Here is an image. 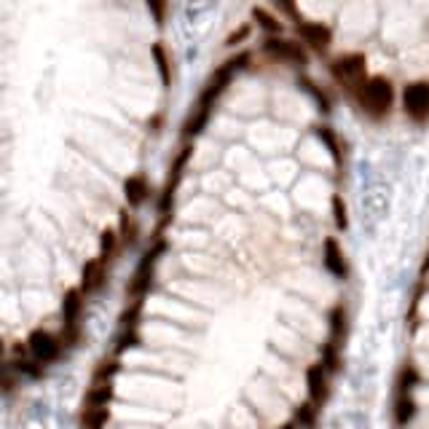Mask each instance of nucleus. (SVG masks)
<instances>
[{"instance_id": "3", "label": "nucleus", "mask_w": 429, "mask_h": 429, "mask_svg": "<svg viewBox=\"0 0 429 429\" xmlns=\"http://www.w3.org/2000/svg\"><path fill=\"white\" fill-rule=\"evenodd\" d=\"M327 70H330L333 81L338 83L349 97H354V91L368 78V57L362 51H347V54H338L327 62Z\"/></svg>"}, {"instance_id": "10", "label": "nucleus", "mask_w": 429, "mask_h": 429, "mask_svg": "<svg viewBox=\"0 0 429 429\" xmlns=\"http://www.w3.org/2000/svg\"><path fill=\"white\" fill-rule=\"evenodd\" d=\"M150 60L156 64V73H159V78H161V86L164 89H172V81H175L172 54H169V49H166L161 41L150 43Z\"/></svg>"}, {"instance_id": "4", "label": "nucleus", "mask_w": 429, "mask_h": 429, "mask_svg": "<svg viewBox=\"0 0 429 429\" xmlns=\"http://www.w3.org/2000/svg\"><path fill=\"white\" fill-rule=\"evenodd\" d=\"M164 252H166V242H164V239H159L156 245L148 247V252L143 255L140 266L134 268V274H132V279H129V285H126V298H134V301L143 304V298L153 290V282H156V263L161 261Z\"/></svg>"}, {"instance_id": "7", "label": "nucleus", "mask_w": 429, "mask_h": 429, "mask_svg": "<svg viewBox=\"0 0 429 429\" xmlns=\"http://www.w3.org/2000/svg\"><path fill=\"white\" fill-rule=\"evenodd\" d=\"M400 105L403 113L413 123L429 121V81H410L400 91Z\"/></svg>"}, {"instance_id": "9", "label": "nucleus", "mask_w": 429, "mask_h": 429, "mask_svg": "<svg viewBox=\"0 0 429 429\" xmlns=\"http://www.w3.org/2000/svg\"><path fill=\"white\" fill-rule=\"evenodd\" d=\"M107 274H110V266L105 263L103 258H97V261H91V263H86L81 268V290L83 295H94V292H100L107 282Z\"/></svg>"}, {"instance_id": "21", "label": "nucleus", "mask_w": 429, "mask_h": 429, "mask_svg": "<svg viewBox=\"0 0 429 429\" xmlns=\"http://www.w3.org/2000/svg\"><path fill=\"white\" fill-rule=\"evenodd\" d=\"M121 368V362L119 360H113V354L103 360L100 365H97V373H94V384H113V378H116V373Z\"/></svg>"}, {"instance_id": "20", "label": "nucleus", "mask_w": 429, "mask_h": 429, "mask_svg": "<svg viewBox=\"0 0 429 429\" xmlns=\"http://www.w3.org/2000/svg\"><path fill=\"white\" fill-rule=\"evenodd\" d=\"M413 416H416V400L410 394H397V405H394L397 424H408Z\"/></svg>"}, {"instance_id": "23", "label": "nucleus", "mask_w": 429, "mask_h": 429, "mask_svg": "<svg viewBox=\"0 0 429 429\" xmlns=\"http://www.w3.org/2000/svg\"><path fill=\"white\" fill-rule=\"evenodd\" d=\"M145 8H148L150 19L156 21L159 27L166 24V17H169V0H145Z\"/></svg>"}, {"instance_id": "11", "label": "nucleus", "mask_w": 429, "mask_h": 429, "mask_svg": "<svg viewBox=\"0 0 429 429\" xmlns=\"http://www.w3.org/2000/svg\"><path fill=\"white\" fill-rule=\"evenodd\" d=\"M306 384H308V394H311V403L319 408V405L327 400V392H330V373H327L322 365L308 368Z\"/></svg>"}, {"instance_id": "16", "label": "nucleus", "mask_w": 429, "mask_h": 429, "mask_svg": "<svg viewBox=\"0 0 429 429\" xmlns=\"http://www.w3.org/2000/svg\"><path fill=\"white\" fill-rule=\"evenodd\" d=\"M119 255H121V239H119V231H110V228H107V231L103 234V242H100V258L110 266Z\"/></svg>"}, {"instance_id": "2", "label": "nucleus", "mask_w": 429, "mask_h": 429, "mask_svg": "<svg viewBox=\"0 0 429 429\" xmlns=\"http://www.w3.org/2000/svg\"><path fill=\"white\" fill-rule=\"evenodd\" d=\"M357 107L373 119V121H384L392 116L394 103H397V91H394V83L389 81L387 76H368L365 83L354 91L351 97Z\"/></svg>"}, {"instance_id": "12", "label": "nucleus", "mask_w": 429, "mask_h": 429, "mask_svg": "<svg viewBox=\"0 0 429 429\" xmlns=\"http://www.w3.org/2000/svg\"><path fill=\"white\" fill-rule=\"evenodd\" d=\"M123 193H126V202L129 207H140L150 196V183L145 175H134V177H126L123 183Z\"/></svg>"}, {"instance_id": "15", "label": "nucleus", "mask_w": 429, "mask_h": 429, "mask_svg": "<svg viewBox=\"0 0 429 429\" xmlns=\"http://www.w3.org/2000/svg\"><path fill=\"white\" fill-rule=\"evenodd\" d=\"M11 368L17 370L19 378H41L43 376V365L35 357H30L27 351H19V354H17V360H14Z\"/></svg>"}, {"instance_id": "28", "label": "nucleus", "mask_w": 429, "mask_h": 429, "mask_svg": "<svg viewBox=\"0 0 429 429\" xmlns=\"http://www.w3.org/2000/svg\"><path fill=\"white\" fill-rule=\"evenodd\" d=\"M277 3V8L285 14V17H290V19H301V11H298V3L295 0H274Z\"/></svg>"}, {"instance_id": "5", "label": "nucleus", "mask_w": 429, "mask_h": 429, "mask_svg": "<svg viewBox=\"0 0 429 429\" xmlns=\"http://www.w3.org/2000/svg\"><path fill=\"white\" fill-rule=\"evenodd\" d=\"M261 51L271 62H279L287 67H306L308 62V51L304 49V43L290 41L285 35H268L266 41L261 43Z\"/></svg>"}, {"instance_id": "27", "label": "nucleus", "mask_w": 429, "mask_h": 429, "mask_svg": "<svg viewBox=\"0 0 429 429\" xmlns=\"http://www.w3.org/2000/svg\"><path fill=\"white\" fill-rule=\"evenodd\" d=\"M249 33H252V24L247 21V24H242V27H236V30H234V33H231V35L225 38V46H228V49L239 46V43H242V41H247V38H249Z\"/></svg>"}, {"instance_id": "13", "label": "nucleus", "mask_w": 429, "mask_h": 429, "mask_svg": "<svg viewBox=\"0 0 429 429\" xmlns=\"http://www.w3.org/2000/svg\"><path fill=\"white\" fill-rule=\"evenodd\" d=\"M325 266H327V271H333L335 277H347V274H349L347 258H344L341 247L335 245V239H327V245H325Z\"/></svg>"}, {"instance_id": "26", "label": "nucleus", "mask_w": 429, "mask_h": 429, "mask_svg": "<svg viewBox=\"0 0 429 429\" xmlns=\"http://www.w3.org/2000/svg\"><path fill=\"white\" fill-rule=\"evenodd\" d=\"M295 419H298V424H301V427H311V424H314V421H317V405H314V403H306V405H301V408H298V416H295Z\"/></svg>"}, {"instance_id": "24", "label": "nucleus", "mask_w": 429, "mask_h": 429, "mask_svg": "<svg viewBox=\"0 0 429 429\" xmlns=\"http://www.w3.org/2000/svg\"><path fill=\"white\" fill-rule=\"evenodd\" d=\"M317 134H319V140L327 145V150H330L335 159H341V143H338V134H335L330 126H317Z\"/></svg>"}, {"instance_id": "22", "label": "nucleus", "mask_w": 429, "mask_h": 429, "mask_svg": "<svg viewBox=\"0 0 429 429\" xmlns=\"http://www.w3.org/2000/svg\"><path fill=\"white\" fill-rule=\"evenodd\" d=\"M298 83H301V86L306 89V91H308V97H311V100H317V103H319V107H322V110H330V100H327V94H325V91L319 89V83H317V81H311L308 76H301V78H298Z\"/></svg>"}, {"instance_id": "29", "label": "nucleus", "mask_w": 429, "mask_h": 429, "mask_svg": "<svg viewBox=\"0 0 429 429\" xmlns=\"http://www.w3.org/2000/svg\"><path fill=\"white\" fill-rule=\"evenodd\" d=\"M0 357H3V338H0Z\"/></svg>"}, {"instance_id": "8", "label": "nucleus", "mask_w": 429, "mask_h": 429, "mask_svg": "<svg viewBox=\"0 0 429 429\" xmlns=\"http://www.w3.org/2000/svg\"><path fill=\"white\" fill-rule=\"evenodd\" d=\"M27 354L35 357L41 365H54L60 362L62 354H64V344L57 333H49V330H33L27 335Z\"/></svg>"}, {"instance_id": "1", "label": "nucleus", "mask_w": 429, "mask_h": 429, "mask_svg": "<svg viewBox=\"0 0 429 429\" xmlns=\"http://www.w3.org/2000/svg\"><path fill=\"white\" fill-rule=\"evenodd\" d=\"M252 64V51H236V54H231L225 62H220L215 70H212V76H209V81L204 83V89H202V94H199V100L193 105V110H191V116L185 119L183 123V134L185 137H196V134H202L204 132V126L209 123L212 119V110H215V105L218 100L225 94V89L231 86V81L236 78V73H242Z\"/></svg>"}, {"instance_id": "14", "label": "nucleus", "mask_w": 429, "mask_h": 429, "mask_svg": "<svg viewBox=\"0 0 429 429\" xmlns=\"http://www.w3.org/2000/svg\"><path fill=\"white\" fill-rule=\"evenodd\" d=\"M252 21H255L263 33H268V35H282V33H285V24L277 19L271 11H266L263 6H255V8H252Z\"/></svg>"}, {"instance_id": "25", "label": "nucleus", "mask_w": 429, "mask_h": 429, "mask_svg": "<svg viewBox=\"0 0 429 429\" xmlns=\"http://www.w3.org/2000/svg\"><path fill=\"white\" fill-rule=\"evenodd\" d=\"M119 239H121V247L129 245V242H134L137 239V223L129 218V215H123L121 220V231H119Z\"/></svg>"}, {"instance_id": "6", "label": "nucleus", "mask_w": 429, "mask_h": 429, "mask_svg": "<svg viewBox=\"0 0 429 429\" xmlns=\"http://www.w3.org/2000/svg\"><path fill=\"white\" fill-rule=\"evenodd\" d=\"M295 30H298V41L304 43V49L308 54L325 57L327 51L333 49V30L327 27L325 21H311L301 17L295 21Z\"/></svg>"}, {"instance_id": "30", "label": "nucleus", "mask_w": 429, "mask_h": 429, "mask_svg": "<svg viewBox=\"0 0 429 429\" xmlns=\"http://www.w3.org/2000/svg\"><path fill=\"white\" fill-rule=\"evenodd\" d=\"M282 429H295V427H292V424H287V427H282Z\"/></svg>"}, {"instance_id": "17", "label": "nucleus", "mask_w": 429, "mask_h": 429, "mask_svg": "<svg viewBox=\"0 0 429 429\" xmlns=\"http://www.w3.org/2000/svg\"><path fill=\"white\" fill-rule=\"evenodd\" d=\"M113 400V384H94L86 394V408H107Z\"/></svg>"}, {"instance_id": "19", "label": "nucleus", "mask_w": 429, "mask_h": 429, "mask_svg": "<svg viewBox=\"0 0 429 429\" xmlns=\"http://www.w3.org/2000/svg\"><path fill=\"white\" fill-rule=\"evenodd\" d=\"M107 419H110L107 408H86V405H83L81 429H105Z\"/></svg>"}, {"instance_id": "18", "label": "nucleus", "mask_w": 429, "mask_h": 429, "mask_svg": "<svg viewBox=\"0 0 429 429\" xmlns=\"http://www.w3.org/2000/svg\"><path fill=\"white\" fill-rule=\"evenodd\" d=\"M143 344V333H140V325L137 327H121L119 335H116V354H121L126 349H134Z\"/></svg>"}]
</instances>
